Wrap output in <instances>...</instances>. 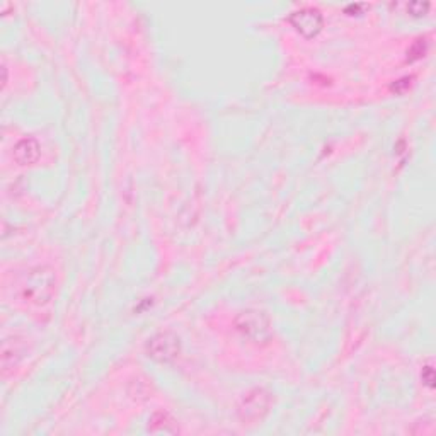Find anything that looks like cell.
Segmentation results:
<instances>
[{
	"mask_svg": "<svg viewBox=\"0 0 436 436\" xmlns=\"http://www.w3.org/2000/svg\"><path fill=\"white\" fill-rule=\"evenodd\" d=\"M54 292H57V275H54L53 268L46 266V264L31 268L24 278L23 288H21L23 299L36 307L48 305L53 300Z\"/></svg>",
	"mask_w": 436,
	"mask_h": 436,
	"instance_id": "obj_1",
	"label": "cell"
},
{
	"mask_svg": "<svg viewBox=\"0 0 436 436\" xmlns=\"http://www.w3.org/2000/svg\"><path fill=\"white\" fill-rule=\"evenodd\" d=\"M234 327L247 343L254 346H266L272 341V324L266 312L257 308H246L234 319Z\"/></svg>",
	"mask_w": 436,
	"mask_h": 436,
	"instance_id": "obj_2",
	"label": "cell"
},
{
	"mask_svg": "<svg viewBox=\"0 0 436 436\" xmlns=\"http://www.w3.org/2000/svg\"><path fill=\"white\" fill-rule=\"evenodd\" d=\"M272 406V394L268 388L256 387L249 390L242 397L241 404L237 408L239 419L242 424L252 426V424H261L266 416L270 414Z\"/></svg>",
	"mask_w": 436,
	"mask_h": 436,
	"instance_id": "obj_3",
	"label": "cell"
},
{
	"mask_svg": "<svg viewBox=\"0 0 436 436\" xmlns=\"http://www.w3.org/2000/svg\"><path fill=\"white\" fill-rule=\"evenodd\" d=\"M145 355L159 365H170L181 355V339L172 330L154 334L145 344Z\"/></svg>",
	"mask_w": 436,
	"mask_h": 436,
	"instance_id": "obj_4",
	"label": "cell"
},
{
	"mask_svg": "<svg viewBox=\"0 0 436 436\" xmlns=\"http://www.w3.org/2000/svg\"><path fill=\"white\" fill-rule=\"evenodd\" d=\"M288 21L295 28V31L307 39L315 38L324 28V16L315 7H301V9L293 10L290 12Z\"/></svg>",
	"mask_w": 436,
	"mask_h": 436,
	"instance_id": "obj_5",
	"label": "cell"
},
{
	"mask_svg": "<svg viewBox=\"0 0 436 436\" xmlns=\"http://www.w3.org/2000/svg\"><path fill=\"white\" fill-rule=\"evenodd\" d=\"M12 157L19 166H32L41 157V147L38 140L32 137H24L14 145Z\"/></svg>",
	"mask_w": 436,
	"mask_h": 436,
	"instance_id": "obj_6",
	"label": "cell"
},
{
	"mask_svg": "<svg viewBox=\"0 0 436 436\" xmlns=\"http://www.w3.org/2000/svg\"><path fill=\"white\" fill-rule=\"evenodd\" d=\"M147 430L155 435H177L179 433V426H177L176 419L170 416L167 410H155L148 419Z\"/></svg>",
	"mask_w": 436,
	"mask_h": 436,
	"instance_id": "obj_7",
	"label": "cell"
},
{
	"mask_svg": "<svg viewBox=\"0 0 436 436\" xmlns=\"http://www.w3.org/2000/svg\"><path fill=\"white\" fill-rule=\"evenodd\" d=\"M24 351L19 348V341L6 339L2 346V372L3 375H9L10 370H14V366L19 363V359L23 358Z\"/></svg>",
	"mask_w": 436,
	"mask_h": 436,
	"instance_id": "obj_8",
	"label": "cell"
},
{
	"mask_svg": "<svg viewBox=\"0 0 436 436\" xmlns=\"http://www.w3.org/2000/svg\"><path fill=\"white\" fill-rule=\"evenodd\" d=\"M424 53H426V41H424V39H417V41H414L413 46L408 50V60H419L421 57H424Z\"/></svg>",
	"mask_w": 436,
	"mask_h": 436,
	"instance_id": "obj_9",
	"label": "cell"
},
{
	"mask_svg": "<svg viewBox=\"0 0 436 436\" xmlns=\"http://www.w3.org/2000/svg\"><path fill=\"white\" fill-rule=\"evenodd\" d=\"M430 7H431L430 2H409L408 3L409 14H413V16H416V17L426 16Z\"/></svg>",
	"mask_w": 436,
	"mask_h": 436,
	"instance_id": "obj_10",
	"label": "cell"
},
{
	"mask_svg": "<svg viewBox=\"0 0 436 436\" xmlns=\"http://www.w3.org/2000/svg\"><path fill=\"white\" fill-rule=\"evenodd\" d=\"M421 380H423V384L426 385L428 388H431L433 390L435 388V370L431 365H426L423 366V372H421Z\"/></svg>",
	"mask_w": 436,
	"mask_h": 436,
	"instance_id": "obj_11",
	"label": "cell"
},
{
	"mask_svg": "<svg viewBox=\"0 0 436 436\" xmlns=\"http://www.w3.org/2000/svg\"><path fill=\"white\" fill-rule=\"evenodd\" d=\"M409 87H410V79H402V81L392 83V90H394L395 94H404Z\"/></svg>",
	"mask_w": 436,
	"mask_h": 436,
	"instance_id": "obj_12",
	"label": "cell"
},
{
	"mask_svg": "<svg viewBox=\"0 0 436 436\" xmlns=\"http://www.w3.org/2000/svg\"><path fill=\"white\" fill-rule=\"evenodd\" d=\"M365 3H350V6H346V14H350V16H355V12H359L361 9H365Z\"/></svg>",
	"mask_w": 436,
	"mask_h": 436,
	"instance_id": "obj_13",
	"label": "cell"
}]
</instances>
